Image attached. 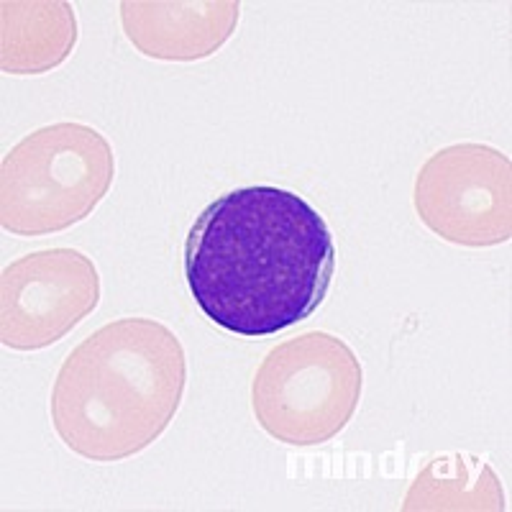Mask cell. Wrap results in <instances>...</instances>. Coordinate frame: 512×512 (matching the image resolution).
Returning a JSON list of instances; mask_svg holds the SVG:
<instances>
[{
	"instance_id": "8992f818",
	"label": "cell",
	"mask_w": 512,
	"mask_h": 512,
	"mask_svg": "<svg viewBox=\"0 0 512 512\" xmlns=\"http://www.w3.org/2000/svg\"><path fill=\"white\" fill-rule=\"evenodd\" d=\"M100 303V274L77 249H44L3 269L0 341L8 349L39 351L62 341Z\"/></svg>"
},
{
	"instance_id": "9c48e42d",
	"label": "cell",
	"mask_w": 512,
	"mask_h": 512,
	"mask_svg": "<svg viewBox=\"0 0 512 512\" xmlns=\"http://www.w3.org/2000/svg\"><path fill=\"white\" fill-rule=\"evenodd\" d=\"M402 510H507V505L492 466L477 456L446 454L415 477Z\"/></svg>"
},
{
	"instance_id": "6da1fadb",
	"label": "cell",
	"mask_w": 512,
	"mask_h": 512,
	"mask_svg": "<svg viewBox=\"0 0 512 512\" xmlns=\"http://www.w3.org/2000/svg\"><path fill=\"white\" fill-rule=\"evenodd\" d=\"M336 244L318 210L292 190L239 187L192 223L185 274L205 318L241 338L274 336L323 305Z\"/></svg>"
},
{
	"instance_id": "5b68a950",
	"label": "cell",
	"mask_w": 512,
	"mask_h": 512,
	"mask_svg": "<svg viewBox=\"0 0 512 512\" xmlns=\"http://www.w3.org/2000/svg\"><path fill=\"white\" fill-rule=\"evenodd\" d=\"M415 210L443 241L505 244L512 236L510 159L487 144L446 146L420 167Z\"/></svg>"
},
{
	"instance_id": "277c9868",
	"label": "cell",
	"mask_w": 512,
	"mask_h": 512,
	"mask_svg": "<svg viewBox=\"0 0 512 512\" xmlns=\"http://www.w3.org/2000/svg\"><path fill=\"white\" fill-rule=\"evenodd\" d=\"M364 372L346 341L308 331L274 346L251 384L256 423L287 446H320L344 431L361 400Z\"/></svg>"
},
{
	"instance_id": "3957f363",
	"label": "cell",
	"mask_w": 512,
	"mask_h": 512,
	"mask_svg": "<svg viewBox=\"0 0 512 512\" xmlns=\"http://www.w3.org/2000/svg\"><path fill=\"white\" fill-rule=\"evenodd\" d=\"M116 177L111 141L85 123H52L18 141L0 167V223L13 236L64 231L103 203Z\"/></svg>"
},
{
	"instance_id": "ba28073f",
	"label": "cell",
	"mask_w": 512,
	"mask_h": 512,
	"mask_svg": "<svg viewBox=\"0 0 512 512\" xmlns=\"http://www.w3.org/2000/svg\"><path fill=\"white\" fill-rule=\"evenodd\" d=\"M0 64L8 75H44L70 57L77 41L75 8L62 0L3 3Z\"/></svg>"
},
{
	"instance_id": "52a82bcc",
	"label": "cell",
	"mask_w": 512,
	"mask_h": 512,
	"mask_svg": "<svg viewBox=\"0 0 512 512\" xmlns=\"http://www.w3.org/2000/svg\"><path fill=\"white\" fill-rule=\"evenodd\" d=\"M239 0L154 3L123 0L121 24L141 54L169 62H192L216 54L239 24Z\"/></svg>"
},
{
	"instance_id": "7a4b0ae2",
	"label": "cell",
	"mask_w": 512,
	"mask_h": 512,
	"mask_svg": "<svg viewBox=\"0 0 512 512\" xmlns=\"http://www.w3.org/2000/svg\"><path fill=\"white\" fill-rule=\"evenodd\" d=\"M187 359L154 318H121L70 351L52 387V425L70 451L111 464L152 446L180 410Z\"/></svg>"
}]
</instances>
